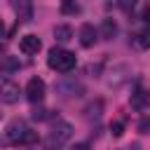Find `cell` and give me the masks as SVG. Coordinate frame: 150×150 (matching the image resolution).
<instances>
[{
	"label": "cell",
	"mask_w": 150,
	"mask_h": 150,
	"mask_svg": "<svg viewBox=\"0 0 150 150\" xmlns=\"http://www.w3.org/2000/svg\"><path fill=\"white\" fill-rule=\"evenodd\" d=\"M70 150H89V143H77V145H73Z\"/></svg>",
	"instance_id": "d6986e66"
},
{
	"label": "cell",
	"mask_w": 150,
	"mask_h": 150,
	"mask_svg": "<svg viewBox=\"0 0 150 150\" xmlns=\"http://www.w3.org/2000/svg\"><path fill=\"white\" fill-rule=\"evenodd\" d=\"M110 134H112L115 138H120V136L124 134V122H112V124H110Z\"/></svg>",
	"instance_id": "2e32d148"
},
{
	"label": "cell",
	"mask_w": 150,
	"mask_h": 150,
	"mask_svg": "<svg viewBox=\"0 0 150 150\" xmlns=\"http://www.w3.org/2000/svg\"><path fill=\"white\" fill-rule=\"evenodd\" d=\"M45 117H47V110H42V108L33 110V120H45Z\"/></svg>",
	"instance_id": "e0dca14e"
},
{
	"label": "cell",
	"mask_w": 150,
	"mask_h": 150,
	"mask_svg": "<svg viewBox=\"0 0 150 150\" xmlns=\"http://www.w3.org/2000/svg\"><path fill=\"white\" fill-rule=\"evenodd\" d=\"M54 38L59 42H68V40H73V28L70 26H56L54 28Z\"/></svg>",
	"instance_id": "7c38bea8"
},
{
	"label": "cell",
	"mask_w": 150,
	"mask_h": 150,
	"mask_svg": "<svg viewBox=\"0 0 150 150\" xmlns=\"http://www.w3.org/2000/svg\"><path fill=\"white\" fill-rule=\"evenodd\" d=\"M141 19L150 23V5H145V7H143V14H141Z\"/></svg>",
	"instance_id": "ac0fdd59"
},
{
	"label": "cell",
	"mask_w": 150,
	"mask_h": 150,
	"mask_svg": "<svg viewBox=\"0 0 150 150\" xmlns=\"http://www.w3.org/2000/svg\"><path fill=\"white\" fill-rule=\"evenodd\" d=\"M21 63L14 59V56H0V70L2 73H12V70H16Z\"/></svg>",
	"instance_id": "4fadbf2b"
},
{
	"label": "cell",
	"mask_w": 150,
	"mask_h": 150,
	"mask_svg": "<svg viewBox=\"0 0 150 150\" xmlns=\"http://www.w3.org/2000/svg\"><path fill=\"white\" fill-rule=\"evenodd\" d=\"M70 136H73V124H70V122L59 120V122L52 127V131L47 134L45 145H47V150H61V148L70 141Z\"/></svg>",
	"instance_id": "7a4b0ae2"
},
{
	"label": "cell",
	"mask_w": 150,
	"mask_h": 150,
	"mask_svg": "<svg viewBox=\"0 0 150 150\" xmlns=\"http://www.w3.org/2000/svg\"><path fill=\"white\" fill-rule=\"evenodd\" d=\"M148 103V94H145V89L138 84L136 89H134V94H131V108H136V110H141L143 105Z\"/></svg>",
	"instance_id": "30bf717a"
},
{
	"label": "cell",
	"mask_w": 150,
	"mask_h": 150,
	"mask_svg": "<svg viewBox=\"0 0 150 150\" xmlns=\"http://www.w3.org/2000/svg\"><path fill=\"white\" fill-rule=\"evenodd\" d=\"M101 108H103V103H101V101H96V103L87 105V110H84V112H87V120H91V117H94V120H98V115H101Z\"/></svg>",
	"instance_id": "9a60e30c"
},
{
	"label": "cell",
	"mask_w": 150,
	"mask_h": 150,
	"mask_svg": "<svg viewBox=\"0 0 150 150\" xmlns=\"http://www.w3.org/2000/svg\"><path fill=\"white\" fill-rule=\"evenodd\" d=\"M5 33V23H2V19H0V35Z\"/></svg>",
	"instance_id": "ffe728a7"
},
{
	"label": "cell",
	"mask_w": 150,
	"mask_h": 150,
	"mask_svg": "<svg viewBox=\"0 0 150 150\" xmlns=\"http://www.w3.org/2000/svg\"><path fill=\"white\" fill-rule=\"evenodd\" d=\"M96 40H98L96 28H94L91 23H84V26L80 28V45H82V47H94Z\"/></svg>",
	"instance_id": "52a82bcc"
},
{
	"label": "cell",
	"mask_w": 150,
	"mask_h": 150,
	"mask_svg": "<svg viewBox=\"0 0 150 150\" xmlns=\"http://www.w3.org/2000/svg\"><path fill=\"white\" fill-rule=\"evenodd\" d=\"M5 138L9 141V143H30V141H35V134L26 127V122L23 120H12L9 124H7V129H5Z\"/></svg>",
	"instance_id": "3957f363"
},
{
	"label": "cell",
	"mask_w": 150,
	"mask_h": 150,
	"mask_svg": "<svg viewBox=\"0 0 150 150\" xmlns=\"http://www.w3.org/2000/svg\"><path fill=\"white\" fill-rule=\"evenodd\" d=\"M16 101H19V84H14L12 80L0 82V103L12 105V103H16Z\"/></svg>",
	"instance_id": "5b68a950"
},
{
	"label": "cell",
	"mask_w": 150,
	"mask_h": 150,
	"mask_svg": "<svg viewBox=\"0 0 150 150\" xmlns=\"http://www.w3.org/2000/svg\"><path fill=\"white\" fill-rule=\"evenodd\" d=\"M12 7H14V12L19 14L21 21H30L33 19V5L30 2H14Z\"/></svg>",
	"instance_id": "9c48e42d"
},
{
	"label": "cell",
	"mask_w": 150,
	"mask_h": 150,
	"mask_svg": "<svg viewBox=\"0 0 150 150\" xmlns=\"http://www.w3.org/2000/svg\"><path fill=\"white\" fill-rule=\"evenodd\" d=\"M115 33H117V23H115L112 19H103V23H101V38L112 40Z\"/></svg>",
	"instance_id": "8fae6325"
},
{
	"label": "cell",
	"mask_w": 150,
	"mask_h": 150,
	"mask_svg": "<svg viewBox=\"0 0 150 150\" xmlns=\"http://www.w3.org/2000/svg\"><path fill=\"white\" fill-rule=\"evenodd\" d=\"M80 12H82V7L77 2H73V0L61 2V14H80Z\"/></svg>",
	"instance_id": "5bb4252c"
},
{
	"label": "cell",
	"mask_w": 150,
	"mask_h": 150,
	"mask_svg": "<svg viewBox=\"0 0 150 150\" xmlns=\"http://www.w3.org/2000/svg\"><path fill=\"white\" fill-rule=\"evenodd\" d=\"M131 45H134L136 49H150V28H143V30L134 33Z\"/></svg>",
	"instance_id": "ba28073f"
},
{
	"label": "cell",
	"mask_w": 150,
	"mask_h": 150,
	"mask_svg": "<svg viewBox=\"0 0 150 150\" xmlns=\"http://www.w3.org/2000/svg\"><path fill=\"white\" fill-rule=\"evenodd\" d=\"M26 98L30 103H40L45 98V82L40 77H30L28 84H26Z\"/></svg>",
	"instance_id": "277c9868"
},
{
	"label": "cell",
	"mask_w": 150,
	"mask_h": 150,
	"mask_svg": "<svg viewBox=\"0 0 150 150\" xmlns=\"http://www.w3.org/2000/svg\"><path fill=\"white\" fill-rule=\"evenodd\" d=\"M75 63H77V59H75V54H73V52L61 49V47L49 49L47 66H49L52 70H59V73H70V70L75 68Z\"/></svg>",
	"instance_id": "6da1fadb"
},
{
	"label": "cell",
	"mask_w": 150,
	"mask_h": 150,
	"mask_svg": "<svg viewBox=\"0 0 150 150\" xmlns=\"http://www.w3.org/2000/svg\"><path fill=\"white\" fill-rule=\"evenodd\" d=\"M19 49H21L23 54H38V52L42 49V42H40L38 35H23V38L19 40Z\"/></svg>",
	"instance_id": "8992f818"
}]
</instances>
